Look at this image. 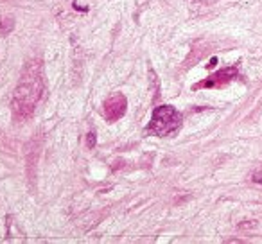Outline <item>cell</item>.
<instances>
[{
    "label": "cell",
    "mask_w": 262,
    "mask_h": 244,
    "mask_svg": "<svg viewBox=\"0 0 262 244\" xmlns=\"http://www.w3.org/2000/svg\"><path fill=\"white\" fill-rule=\"evenodd\" d=\"M43 92V72L38 61H33L26 66L20 83L13 95V113L16 119H29L36 108L38 101Z\"/></svg>",
    "instance_id": "6da1fadb"
},
{
    "label": "cell",
    "mask_w": 262,
    "mask_h": 244,
    "mask_svg": "<svg viewBox=\"0 0 262 244\" xmlns=\"http://www.w3.org/2000/svg\"><path fill=\"white\" fill-rule=\"evenodd\" d=\"M182 126V115L176 108L172 106H160V108L155 109L153 119H151L149 126H147V131L155 133L158 137H167L172 135L174 131H178V128Z\"/></svg>",
    "instance_id": "7a4b0ae2"
},
{
    "label": "cell",
    "mask_w": 262,
    "mask_h": 244,
    "mask_svg": "<svg viewBox=\"0 0 262 244\" xmlns=\"http://www.w3.org/2000/svg\"><path fill=\"white\" fill-rule=\"evenodd\" d=\"M126 106H127V101L122 94H113L110 99H106L104 106H102V109H104V117L110 120V122H113V120L120 119V117L124 115Z\"/></svg>",
    "instance_id": "3957f363"
},
{
    "label": "cell",
    "mask_w": 262,
    "mask_h": 244,
    "mask_svg": "<svg viewBox=\"0 0 262 244\" xmlns=\"http://www.w3.org/2000/svg\"><path fill=\"white\" fill-rule=\"evenodd\" d=\"M235 74H237L235 69H225V70H221V72L214 74L210 79L198 84V86H219V84H223V83H228L232 77H235Z\"/></svg>",
    "instance_id": "277c9868"
},
{
    "label": "cell",
    "mask_w": 262,
    "mask_h": 244,
    "mask_svg": "<svg viewBox=\"0 0 262 244\" xmlns=\"http://www.w3.org/2000/svg\"><path fill=\"white\" fill-rule=\"evenodd\" d=\"M95 146V133H88V147Z\"/></svg>",
    "instance_id": "5b68a950"
},
{
    "label": "cell",
    "mask_w": 262,
    "mask_h": 244,
    "mask_svg": "<svg viewBox=\"0 0 262 244\" xmlns=\"http://www.w3.org/2000/svg\"><path fill=\"white\" fill-rule=\"evenodd\" d=\"M255 182H257V183H262V171H258L257 172V174H255Z\"/></svg>",
    "instance_id": "8992f818"
}]
</instances>
